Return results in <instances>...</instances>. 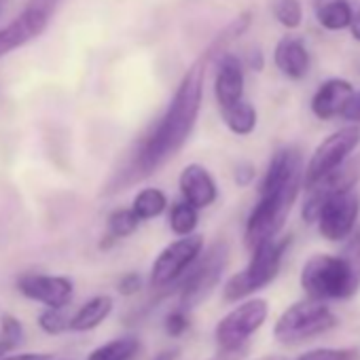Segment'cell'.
Returning a JSON list of instances; mask_svg holds the SVG:
<instances>
[{"label":"cell","instance_id":"9a60e30c","mask_svg":"<svg viewBox=\"0 0 360 360\" xmlns=\"http://www.w3.org/2000/svg\"><path fill=\"white\" fill-rule=\"evenodd\" d=\"M352 94H354V85L349 81H345V79H328L314 94L311 112L322 121L339 117L343 106L352 98Z\"/></svg>","mask_w":360,"mask_h":360},{"label":"cell","instance_id":"4316f807","mask_svg":"<svg viewBox=\"0 0 360 360\" xmlns=\"http://www.w3.org/2000/svg\"><path fill=\"white\" fill-rule=\"evenodd\" d=\"M341 257L347 261V265L352 267V271H354L356 280L360 282V231H358V233H354V236L349 238L347 246L341 250Z\"/></svg>","mask_w":360,"mask_h":360},{"label":"cell","instance_id":"cb8c5ba5","mask_svg":"<svg viewBox=\"0 0 360 360\" xmlns=\"http://www.w3.org/2000/svg\"><path fill=\"white\" fill-rule=\"evenodd\" d=\"M274 18L286 30H297L303 24V7L299 0H274Z\"/></svg>","mask_w":360,"mask_h":360},{"label":"cell","instance_id":"52a82bcc","mask_svg":"<svg viewBox=\"0 0 360 360\" xmlns=\"http://www.w3.org/2000/svg\"><path fill=\"white\" fill-rule=\"evenodd\" d=\"M269 305L265 299H248L231 309L214 330V339L221 352H238L246 347V341L265 324Z\"/></svg>","mask_w":360,"mask_h":360},{"label":"cell","instance_id":"e0dca14e","mask_svg":"<svg viewBox=\"0 0 360 360\" xmlns=\"http://www.w3.org/2000/svg\"><path fill=\"white\" fill-rule=\"evenodd\" d=\"M112 311V299L110 297H94L87 303H83L68 320V330L75 333H85L96 326H100Z\"/></svg>","mask_w":360,"mask_h":360},{"label":"cell","instance_id":"836d02e7","mask_svg":"<svg viewBox=\"0 0 360 360\" xmlns=\"http://www.w3.org/2000/svg\"><path fill=\"white\" fill-rule=\"evenodd\" d=\"M0 360H51V354H18V356H3Z\"/></svg>","mask_w":360,"mask_h":360},{"label":"cell","instance_id":"484cf974","mask_svg":"<svg viewBox=\"0 0 360 360\" xmlns=\"http://www.w3.org/2000/svg\"><path fill=\"white\" fill-rule=\"evenodd\" d=\"M68 320L70 316L64 314V307H47L41 318H39V324L45 333L49 335H60L64 330H68Z\"/></svg>","mask_w":360,"mask_h":360},{"label":"cell","instance_id":"277c9868","mask_svg":"<svg viewBox=\"0 0 360 360\" xmlns=\"http://www.w3.org/2000/svg\"><path fill=\"white\" fill-rule=\"evenodd\" d=\"M303 187V180L299 183H290L282 189L276 191H267V193H259V202L252 208L248 221H246V229H244V244L246 248H257L259 244L278 238V233L282 231L297 198L299 191Z\"/></svg>","mask_w":360,"mask_h":360},{"label":"cell","instance_id":"83f0119b","mask_svg":"<svg viewBox=\"0 0 360 360\" xmlns=\"http://www.w3.org/2000/svg\"><path fill=\"white\" fill-rule=\"evenodd\" d=\"M354 354L349 349H330V347H318L311 352L301 354L297 360H352Z\"/></svg>","mask_w":360,"mask_h":360},{"label":"cell","instance_id":"d590c367","mask_svg":"<svg viewBox=\"0 0 360 360\" xmlns=\"http://www.w3.org/2000/svg\"><path fill=\"white\" fill-rule=\"evenodd\" d=\"M176 356H178V352H176V349H165V352L157 354V358H155V360H176Z\"/></svg>","mask_w":360,"mask_h":360},{"label":"cell","instance_id":"ffe728a7","mask_svg":"<svg viewBox=\"0 0 360 360\" xmlns=\"http://www.w3.org/2000/svg\"><path fill=\"white\" fill-rule=\"evenodd\" d=\"M165 208H167V198L161 189H155V187L138 191L131 202V210L140 221L157 219L165 212Z\"/></svg>","mask_w":360,"mask_h":360},{"label":"cell","instance_id":"1f68e13d","mask_svg":"<svg viewBox=\"0 0 360 360\" xmlns=\"http://www.w3.org/2000/svg\"><path fill=\"white\" fill-rule=\"evenodd\" d=\"M140 288H142V278H140L138 274H125V276L119 280V292L125 295V297L136 295Z\"/></svg>","mask_w":360,"mask_h":360},{"label":"cell","instance_id":"7a4b0ae2","mask_svg":"<svg viewBox=\"0 0 360 360\" xmlns=\"http://www.w3.org/2000/svg\"><path fill=\"white\" fill-rule=\"evenodd\" d=\"M301 286L309 299L345 301L360 290L352 267L341 255H314L301 269Z\"/></svg>","mask_w":360,"mask_h":360},{"label":"cell","instance_id":"3957f363","mask_svg":"<svg viewBox=\"0 0 360 360\" xmlns=\"http://www.w3.org/2000/svg\"><path fill=\"white\" fill-rule=\"evenodd\" d=\"M288 246H290V238H282V240L274 238L252 248V259L246 265V269H242L240 274L227 280L223 288L225 301H240L269 286L280 274L282 259Z\"/></svg>","mask_w":360,"mask_h":360},{"label":"cell","instance_id":"f1b7e54d","mask_svg":"<svg viewBox=\"0 0 360 360\" xmlns=\"http://www.w3.org/2000/svg\"><path fill=\"white\" fill-rule=\"evenodd\" d=\"M189 328V318L183 309H176V311H169L167 318H165V330L167 335L172 337H180L185 330Z\"/></svg>","mask_w":360,"mask_h":360},{"label":"cell","instance_id":"5bb4252c","mask_svg":"<svg viewBox=\"0 0 360 360\" xmlns=\"http://www.w3.org/2000/svg\"><path fill=\"white\" fill-rule=\"evenodd\" d=\"M244 64L233 53H221L214 72V98L219 108H227L244 98Z\"/></svg>","mask_w":360,"mask_h":360},{"label":"cell","instance_id":"d6a6232c","mask_svg":"<svg viewBox=\"0 0 360 360\" xmlns=\"http://www.w3.org/2000/svg\"><path fill=\"white\" fill-rule=\"evenodd\" d=\"M347 28H349L352 39L360 43V7L356 11H352V20H349V26Z\"/></svg>","mask_w":360,"mask_h":360},{"label":"cell","instance_id":"f546056e","mask_svg":"<svg viewBox=\"0 0 360 360\" xmlns=\"http://www.w3.org/2000/svg\"><path fill=\"white\" fill-rule=\"evenodd\" d=\"M257 176V167L250 161H240L233 169V178L238 187H248Z\"/></svg>","mask_w":360,"mask_h":360},{"label":"cell","instance_id":"e575fe53","mask_svg":"<svg viewBox=\"0 0 360 360\" xmlns=\"http://www.w3.org/2000/svg\"><path fill=\"white\" fill-rule=\"evenodd\" d=\"M246 354V349H238V352H221L217 358H210V360H242Z\"/></svg>","mask_w":360,"mask_h":360},{"label":"cell","instance_id":"6da1fadb","mask_svg":"<svg viewBox=\"0 0 360 360\" xmlns=\"http://www.w3.org/2000/svg\"><path fill=\"white\" fill-rule=\"evenodd\" d=\"M250 26V13L240 15L233 20L214 41L212 45L189 66V70L180 79L174 98L169 100L165 112L157 121V125L144 136V140L138 144L136 153L129 157L125 167L112 176V180L106 185L104 193L115 195L121 191L131 189L134 185L157 174L169 159H174L183 146L189 142L200 110H202V98H204V81L208 75V66L214 58H219L231 41L242 37Z\"/></svg>","mask_w":360,"mask_h":360},{"label":"cell","instance_id":"ba28073f","mask_svg":"<svg viewBox=\"0 0 360 360\" xmlns=\"http://www.w3.org/2000/svg\"><path fill=\"white\" fill-rule=\"evenodd\" d=\"M360 144V125L349 123L345 127H339L330 136L322 140V144L314 150L311 159L307 161V167L303 169V187H311L314 183L328 172L337 169Z\"/></svg>","mask_w":360,"mask_h":360},{"label":"cell","instance_id":"8d00e7d4","mask_svg":"<svg viewBox=\"0 0 360 360\" xmlns=\"http://www.w3.org/2000/svg\"><path fill=\"white\" fill-rule=\"evenodd\" d=\"M259 360H286V358L284 356H278V354H271V356H263Z\"/></svg>","mask_w":360,"mask_h":360},{"label":"cell","instance_id":"d4e9b609","mask_svg":"<svg viewBox=\"0 0 360 360\" xmlns=\"http://www.w3.org/2000/svg\"><path fill=\"white\" fill-rule=\"evenodd\" d=\"M24 339V328L20 324V320H15L13 316H5L3 318V335H0V358H3L7 352L15 349Z\"/></svg>","mask_w":360,"mask_h":360},{"label":"cell","instance_id":"5b68a950","mask_svg":"<svg viewBox=\"0 0 360 360\" xmlns=\"http://www.w3.org/2000/svg\"><path fill=\"white\" fill-rule=\"evenodd\" d=\"M337 326L333 309L318 299H303L292 303L276 322L274 337L282 345H299Z\"/></svg>","mask_w":360,"mask_h":360},{"label":"cell","instance_id":"2e32d148","mask_svg":"<svg viewBox=\"0 0 360 360\" xmlns=\"http://www.w3.org/2000/svg\"><path fill=\"white\" fill-rule=\"evenodd\" d=\"M274 62H276V68L292 81L303 79L311 66L309 51L305 43L297 37H284L282 41H278L276 51H274Z\"/></svg>","mask_w":360,"mask_h":360},{"label":"cell","instance_id":"4fadbf2b","mask_svg":"<svg viewBox=\"0 0 360 360\" xmlns=\"http://www.w3.org/2000/svg\"><path fill=\"white\" fill-rule=\"evenodd\" d=\"M178 189H180L183 200L198 210L212 206L219 198L217 180L200 163H189L183 167V172L178 176Z\"/></svg>","mask_w":360,"mask_h":360},{"label":"cell","instance_id":"7c38bea8","mask_svg":"<svg viewBox=\"0 0 360 360\" xmlns=\"http://www.w3.org/2000/svg\"><path fill=\"white\" fill-rule=\"evenodd\" d=\"M18 288L24 297L39 301L47 307H66L72 299L75 286L64 276L26 274L18 280Z\"/></svg>","mask_w":360,"mask_h":360},{"label":"cell","instance_id":"8fae6325","mask_svg":"<svg viewBox=\"0 0 360 360\" xmlns=\"http://www.w3.org/2000/svg\"><path fill=\"white\" fill-rule=\"evenodd\" d=\"M49 15L51 5L43 3V0H34V5L24 9L15 20L0 28V60L39 39L49 26Z\"/></svg>","mask_w":360,"mask_h":360},{"label":"cell","instance_id":"9c48e42d","mask_svg":"<svg viewBox=\"0 0 360 360\" xmlns=\"http://www.w3.org/2000/svg\"><path fill=\"white\" fill-rule=\"evenodd\" d=\"M204 250V238L198 233L183 236L176 242L167 244L153 263L150 269V284L155 288H172L178 280L187 274V269L200 259Z\"/></svg>","mask_w":360,"mask_h":360},{"label":"cell","instance_id":"d6986e66","mask_svg":"<svg viewBox=\"0 0 360 360\" xmlns=\"http://www.w3.org/2000/svg\"><path fill=\"white\" fill-rule=\"evenodd\" d=\"M221 115H223L227 129L236 136H250L259 121L257 108L250 102H246L244 98L227 108H221Z\"/></svg>","mask_w":360,"mask_h":360},{"label":"cell","instance_id":"44dd1931","mask_svg":"<svg viewBox=\"0 0 360 360\" xmlns=\"http://www.w3.org/2000/svg\"><path fill=\"white\" fill-rule=\"evenodd\" d=\"M140 341L131 335L112 339L89 354L87 360H134L138 356Z\"/></svg>","mask_w":360,"mask_h":360},{"label":"cell","instance_id":"30bf717a","mask_svg":"<svg viewBox=\"0 0 360 360\" xmlns=\"http://www.w3.org/2000/svg\"><path fill=\"white\" fill-rule=\"evenodd\" d=\"M360 214V195L354 189L328 195L316 219L320 236L328 242H343L352 236Z\"/></svg>","mask_w":360,"mask_h":360},{"label":"cell","instance_id":"ac0fdd59","mask_svg":"<svg viewBox=\"0 0 360 360\" xmlns=\"http://www.w3.org/2000/svg\"><path fill=\"white\" fill-rule=\"evenodd\" d=\"M352 11L354 9L347 0H320L316 7V20L324 30L339 32L349 26Z\"/></svg>","mask_w":360,"mask_h":360},{"label":"cell","instance_id":"7402d4cb","mask_svg":"<svg viewBox=\"0 0 360 360\" xmlns=\"http://www.w3.org/2000/svg\"><path fill=\"white\" fill-rule=\"evenodd\" d=\"M198 223H200L198 208H193V206L187 204L185 200L172 206V210H169V229H172L178 238L195 233Z\"/></svg>","mask_w":360,"mask_h":360},{"label":"cell","instance_id":"603a6c76","mask_svg":"<svg viewBox=\"0 0 360 360\" xmlns=\"http://www.w3.org/2000/svg\"><path fill=\"white\" fill-rule=\"evenodd\" d=\"M140 219L134 214L131 208H117L108 214V221H106V227H108V238H112L115 242L121 240V238H127L131 236L138 227H140Z\"/></svg>","mask_w":360,"mask_h":360},{"label":"cell","instance_id":"8992f818","mask_svg":"<svg viewBox=\"0 0 360 360\" xmlns=\"http://www.w3.org/2000/svg\"><path fill=\"white\" fill-rule=\"evenodd\" d=\"M227 255V244H214L206 252V257L200 255V259L187 269V274L178 280L183 309H193L210 297L225 271Z\"/></svg>","mask_w":360,"mask_h":360},{"label":"cell","instance_id":"4dcf8cb0","mask_svg":"<svg viewBox=\"0 0 360 360\" xmlns=\"http://www.w3.org/2000/svg\"><path fill=\"white\" fill-rule=\"evenodd\" d=\"M339 117H343L349 123L360 125V91L358 94H352V98L347 100V104L343 106V110H341Z\"/></svg>","mask_w":360,"mask_h":360}]
</instances>
